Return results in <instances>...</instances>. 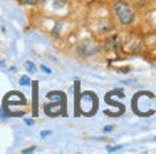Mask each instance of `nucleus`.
Wrapping results in <instances>:
<instances>
[{"instance_id": "nucleus-1", "label": "nucleus", "mask_w": 156, "mask_h": 154, "mask_svg": "<svg viewBox=\"0 0 156 154\" xmlns=\"http://www.w3.org/2000/svg\"><path fill=\"white\" fill-rule=\"evenodd\" d=\"M76 116L79 114H86V116H91L96 112L98 109V99H96V94L92 92H86L82 96H79V99L76 100Z\"/></svg>"}, {"instance_id": "nucleus-2", "label": "nucleus", "mask_w": 156, "mask_h": 154, "mask_svg": "<svg viewBox=\"0 0 156 154\" xmlns=\"http://www.w3.org/2000/svg\"><path fill=\"white\" fill-rule=\"evenodd\" d=\"M112 9H114V13H116V17H118L119 23H122V25L133 23V20H134V12H133V9L129 7V3L118 0V2H114Z\"/></svg>"}, {"instance_id": "nucleus-3", "label": "nucleus", "mask_w": 156, "mask_h": 154, "mask_svg": "<svg viewBox=\"0 0 156 154\" xmlns=\"http://www.w3.org/2000/svg\"><path fill=\"white\" fill-rule=\"evenodd\" d=\"M47 99L52 100V102H59L61 104V112L62 116H66V94L61 92V90H52V92L47 94Z\"/></svg>"}, {"instance_id": "nucleus-4", "label": "nucleus", "mask_w": 156, "mask_h": 154, "mask_svg": "<svg viewBox=\"0 0 156 154\" xmlns=\"http://www.w3.org/2000/svg\"><path fill=\"white\" fill-rule=\"evenodd\" d=\"M44 110H45V114H47V116H52V117L62 116V112H61V104H59V102L45 104V106H44Z\"/></svg>"}, {"instance_id": "nucleus-5", "label": "nucleus", "mask_w": 156, "mask_h": 154, "mask_svg": "<svg viewBox=\"0 0 156 154\" xmlns=\"http://www.w3.org/2000/svg\"><path fill=\"white\" fill-rule=\"evenodd\" d=\"M25 67H27V72L29 74H34L35 70H37V69H35V64L30 62V60H25Z\"/></svg>"}, {"instance_id": "nucleus-6", "label": "nucleus", "mask_w": 156, "mask_h": 154, "mask_svg": "<svg viewBox=\"0 0 156 154\" xmlns=\"http://www.w3.org/2000/svg\"><path fill=\"white\" fill-rule=\"evenodd\" d=\"M22 5H37V3H42L44 0H19Z\"/></svg>"}, {"instance_id": "nucleus-7", "label": "nucleus", "mask_w": 156, "mask_h": 154, "mask_svg": "<svg viewBox=\"0 0 156 154\" xmlns=\"http://www.w3.org/2000/svg\"><path fill=\"white\" fill-rule=\"evenodd\" d=\"M116 40H118V37H112V39H108V40H106V49H112V47H114V42H116Z\"/></svg>"}, {"instance_id": "nucleus-8", "label": "nucleus", "mask_w": 156, "mask_h": 154, "mask_svg": "<svg viewBox=\"0 0 156 154\" xmlns=\"http://www.w3.org/2000/svg\"><path fill=\"white\" fill-rule=\"evenodd\" d=\"M19 84H20V86H30L32 80L29 79L27 75H22V77H20V82H19Z\"/></svg>"}, {"instance_id": "nucleus-9", "label": "nucleus", "mask_w": 156, "mask_h": 154, "mask_svg": "<svg viewBox=\"0 0 156 154\" xmlns=\"http://www.w3.org/2000/svg\"><path fill=\"white\" fill-rule=\"evenodd\" d=\"M119 149H121V146H112V147H108V152H116Z\"/></svg>"}, {"instance_id": "nucleus-10", "label": "nucleus", "mask_w": 156, "mask_h": 154, "mask_svg": "<svg viewBox=\"0 0 156 154\" xmlns=\"http://www.w3.org/2000/svg\"><path fill=\"white\" fill-rule=\"evenodd\" d=\"M41 70H42V72H45V74H52V70L49 69L47 65H41Z\"/></svg>"}, {"instance_id": "nucleus-11", "label": "nucleus", "mask_w": 156, "mask_h": 154, "mask_svg": "<svg viewBox=\"0 0 156 154\" xmlns=\"http://www.w3.org/2000/svg\"><path fill=\"white\" fill-rule=\"evenodd\" d=\"M49 134H51V131H42V132H41V136H42V137H47Z\"/></svg>"}, {"instance_id": "nucleus-12", "label": "nucleus", "mask_w": 156, "mask_h": 154, "mask_svg": "<svg viewBox=\"0 0 156 154\" xmlns=\"http://www.w3.org/2000/svg\"><path fill=\"white\" fill-rule=\"evenodd\" d=\"M34 151H35V147H29V149H24V154H25V152H27V154H29V152H34Z\"/></svg>"}, {"instance_id": "nucleus-13", "label": "nucleus", "mask_w": 156, "mask_h": 154, "mask_svg": "<svg viewBox=\"0 0 156 154\" xmlns=\"http://www.w3.org/2000/svg\"><path fill=\"white\" fill-rule=\"evenodd\" d=\"M111 131H112V126H106L104 127V132H111Z\"/></svg>"}, {"instance_id": "nucleus-14", "label": "nucleus", "mask_w": 156, "mask_h": 154, "mask_svg": "<svg viewBox=\"0 0 156 154\" xmlns=\"http://www.w3.org/2000/svg\"><path fill=\"white\" fill-rule=\"evenodd\" d=\"M25 124H27V126H32V124H34V121H32V119H25Z\"/></svg>"}, {"instance_id": "nucleus-15", "label": "nucleus", "mask_w": 156, "mask_h": 154, "mask_svg": "<svg viewBox=\"0 0 156 154\" xmlns=\"http://www.w3.org/2000/svg\"><path fill=\"white\" fill-rule=\"evenodd\" d=\"M133 2H144V0H133Z\"/></svg>"}]
</instances>
